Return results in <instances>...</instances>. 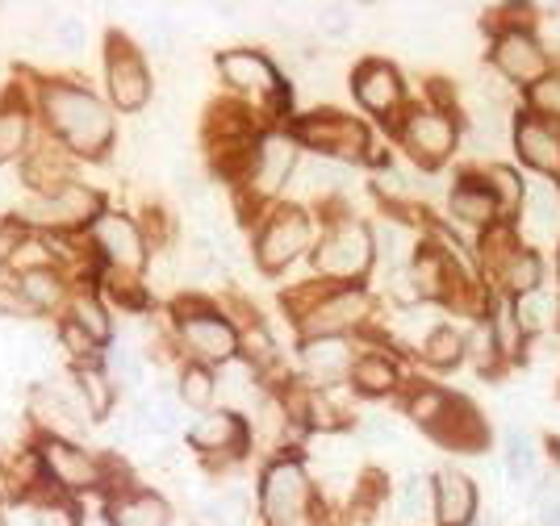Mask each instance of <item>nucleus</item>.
Segmentation results:
<instances>
[{
  "instance_id": "nucleus-33",
  "label": "nucleus",
  "mask_w": 560,
  "mask_h": 526,
  "mask_svg": "<svg viewBox=\"0 0 560 526\" xmlns=\"http://www.w3.org/2000/svg\"><path fill=\"white\" fill-rule=\"evenodd\" d=\"M465 351H468V339L460 330H452V326H431L427 339H422V360L431 367H444V372H452V367L460 364Z\"/></svg>"
},
{
  "instance_id": "nucleus-35",
  "label": "nucleus",
  "mask_w": 560,
  "mask_h": 526,
  "mask_svg": "<svg viewBox=\"0 0 560 526\" xmlns=\"http://www.w3.org/2000/svg\"><path fill=\"white\" fill-rule=\"evenodd\" d=\"M481 176H486V184L493 188L502 218H511L514 209L527 201V184H523V176H518L514 167H506V163H493L490 172H481Z\"/></svg>"
},
{
  "instance_id": "nucleus-8",
  "label": "nucleus",
  "mask_w": 560,
  "mask_h": 526,
  "mask_svg": "<svg viewBox=\"0 0 560 526\" xmlns=\"http://www.w3.org/2000/svg\"><path fill=\"white\" fill-rule=\"evenodd\" d=\"M490 63L506 84L532 89V84H539V80L548 75L552 55H548V46L536 38V30H527V25H506V30L493 34Z\"/></svg>"
},
{
  "instance_id": "nucleus-9",
  "label": "nucleus",
  "mask_w": 560,
  "mask_h": 526,
  "mask_svg": "<svg viewBox=\"0 0 560 526\" xmlns=\"http://www.w3.org/2000/svg\"><path fill=\"white\" fill-rule=\"evenodd\" d=\"M105 213L109 209H105V197L96 188L71 180L59 192H50V197H34L25 206V222H34V226L43 230H84L96 226Z\"/></svg>"
},
{
  "instance_id": "nucleus-5",
  "label": "nucleus",
  "mask_w": 560,
  "mask_h": 526,
  "mask_svg": "<svg viewBox=\"0 0 560 526\" xmlns=\"http://www.w3.org/2000/svg\"><path fill=\"white\" fill-rule=\"evenodd\" d=\"M314 247H318V222L302 206H284L277 213H268L264 226L256 230V264L268 276L293 268Z\"/></svg>"
},
{
  "instance_id": "nucleus-17",
  "label": "nucleus",
  "mask_w": 560,
  "mask_h": 526,
  "mask_svg": "<svg viewBox=\"0 0 560 526\" xmlns=\"http://www.w3.org/2000/svg\"><path fill=\"white\" fill-rule=\"evenodd\" d=\"M298 172V138L293 135H268L256 142L252 151V167H247V188L256 201H272L284 192V184Z\"/></svg>"
},
{
  "instance_id": "nucleus-30",
  "label": "nucleus",
  "mask_w": 560,
  "mask_h": 526,
  "mask_svg": "<svg viewBox=\"0 0 560 526\" xmlns=\"http://www.w3.org/2000/svg\"><path fill=\"white\" fill-rule=\"evenodd\" d=\"M75 397L89 418H105L114 410V385H109V367L101 364H80L75 367Z\"/></svg>"
},
{
  "instance_id": "nucleus-46",
  "label": "nucleus",
  "mask_w": 560,
  "mask_h": 526,
  "mask_svg": "<svg viewBox=\"0 0 560 526\" xmlns=\"http://www.w3.org/2000/svg\"><path fill=\"white\" fill-rule=\"evenodd\" d=\"M50 34H55V43L63 46V50H80V46H84V22H80V17L55 22L50 25Z\"/></svg>"
},
{
  "instance_id": "nucleus-19",
  "label": "nucleus",
  "mask_w": 560,
  "mask_h": 526,
  "mask_svg": "<svg viewBox=\"0 0 560 526\" xmlns=\"http://www.w3.org/2000/svg\"><path fill=\"white\" fill-rule=\"evenodd\" d=\"M188 443L210 459H238L247 456V422L234 410H210L192 422Z\"/></svg>"
},
{
  "instance_id": "nucleus-49",
  "label": "nucleus",
  "mask_w": 560,
  "mask_h": 526,
  "mask_svg": "<svg viewBox=\"0 0 560 526\" xmlns=\"http://www.w3.org/2000/svg\"><path fill=\"white\" fill-rule=\"evenodd\" d=\"M539 526H560V502L544 505V514H539Z\"/></svg>"
},
{
  "instance_id": "nucleus-39",
  "label": "nucleus",
  "mask_w": 560,
  "mask_h": 526,
  "mask_svg": "<svg viewBox=\"0 0 560 526\" xmlns=\"http://www.w3.org/2000/svg\"><path fill=\"white\" fill-rule=\"evenodd\" d=\"M523 206H532V218H536V226L544 230V234H560V188L557 184H539V188H532Z\"/></svg>"
},
{
  "instance_id": "nucleus-20",
  "label": "nucleus",
  "mask_w": 560,
  "mask_h": 526,
  "mask_svg": "<svg viewBox=\"0 0 560 526\" xmlns=\"http://www.w3.org/2000/svg\"><path fill=\"white\" fill-rule=\"evenodd\" d=\"M431 498H435V526H472L477 518V481L460 472V468H444L431 481Z\"/></svg>"
},
{
  "instance_id": "nucleus-12",
  "label": "nucleus",
  "mask_w": 560,
  "mask_h": 526,
  "mask_svg": "<svg viewBox=\"0 0 560 526\" xmlns=\"http://www.w3.org/2000/svg\"><path fill=\"white\" fill-rule=\"evenodd\" d=\"M298 147L318 151L323 160H360L369 151V130L348 114H310L293 126Z\"/></svg>"
},
{
  "instance_id": "nucleus-10",
  "label": "nucleus",
  "mask_w": 560,
  "mask_h": 526,
  "mask_svg": "<svg viewBox=\"0 0 560 526\" xmlns=\"http://www.w3.org/2000/svg\"><path fill=\"white\" fill-rule=\"evenodd\" d=\"M105 84H109V101L121 114H139L151 101V68L142 59V50L121 34H109L105 43Z\"/></svg>"
},
{
  "instance_id": "nucleus-23",
  "label": "nucleus",
  "mask_w": 560,
  "mask_h": 526,
  "mask_svg": "<svg viewBox=\"0 0 560 526\" xmlns=\"http://www.w3.org/2000/svg\"><path fill=\"white\" fill-rule=\"evenodd\" d=\"M105 523L109 526H167L172 523V505L155 489H121L114 502L105 505Z\"/></svg>"
},
{
  "instance_id": "nucleus-6",
  "label": "nucleus",
  "mask_w": 560,
  "mask_h": 526,
  "mask_svg": "<svg viewBox=\"0 0 560 526\" xmlns=\"http://www.w3.org/2000/svg\"><path fill=\"white\" fill-rule=\"evenodd\" d=\"M373 314V297L360 284H330L327 293L305 305L302 322L305 339H351V330H360Z\"/></svg>"
},
{
  "instance_id": "nucleus-26",
  "label": "nucleus",
  "mask_w": 560,
  "mask_h": 526,
  "mask_svg": "<svg viewBox=\"0 0 560 526\" xmlns=\"http://www.w3.org/2000/svg\"><path fill=\"white\" fill-rule=\"evenodd\" d=\"M348 381L360 397H389L401 385V372H397V364L385 351H360L348 372Z\"/></svg>"
},
{
  "instance_id": "nucleus-15",
  "label": "nucleus",
  "mask_w": 560,
  "mask_h": 526,
  "mask_svg": "<svg viewBox=\"0 0 560 526\" xmlns=\"http://www.w3.org/2000/svg\"><path fill=\"white\" fill-rule=\"evenodd\" d=\"M218 75L231 92H243L252 101H280L284 96V80H280L277 63L264 50H252V46L222 50L218 55Z\"/></svg>"
},
{
  "instance_id": "nucleus-44",
  "label": "nucleus",
  "mask_w": 560,
  "mask_h": 526,
  "mask_svg": "<svg viewBox=\"0 0 560 526\" xmlns=\"http://www.w3.org/2000/svg\"><path fill=\"white\" fill-rule=\"evenodd\" d=\"M59 339H63V347L71 351L75 367H80V364H96V355H101V343H96L93 335H84L80 326L63 322V326H59Z\"/></svg>"
},
{
  "instance_id": "nucleus-42",
  "label": "nucleus",
  "mask_w": 560,
  "mask_h": 526,
  "mask_svg": "<svg viewBox=\"0 0 560 526\" xmlns=\"http://www.w3.org/2000/svg\"><path fill=\"white\" fill-rule=\"evenodd\" d=\"M447 410V393L444 389H431V385H422V389L410 393V401H406V413L415 418V422H422L427 431L440 422V413Z\"/></svg>"
},
{
  "instance_id": "nucleus-40",
  "label": "nucleus",
  "mask_w": 560,
  "mask_h": 526,
  "mask_svg": "<svg viewBox=\"0 0 560 526\" xmlns=\"http://www.w3.org/2000/svg\"><path fill=\"white\" fill-rule=\"evenodd\" d=\"M527 105H532V117L560 126V71H548L539 84L527 89Z\"/></svg>"
},
{
  "instance_id": "nucleus-32",
  "label": "nucleus",
  "mask_w": 560,
  "mask_h": 526,
  "mask_svg": "<svg viewBox=\"0 0 560 526\" xmlns=\"http://www.w3.org/2000/svg\"><path fill=\"white\" fill-rule=\"evenodd\" d=\"M68 322H71V326H80L84 335H93L101 347H105L109 330H114V322H109V309H105V301L96 297V293H71Z\"/></svg>"
},
{
  "instance_id": "nucleus-28",
  "label": "nucleus",
  "mask_w": 560,
  "mask_h": 526,
  "mask_svg": "<svg viewBox=\"0 0 560 526\" xmlns=\"http://www.w3.org/2000/svg\"><path fill=\"white\" fill-rule=\"evenodd\" d=\"M486 326H490L493 347H498V360H502V364H518L523 351H527V330H523V322L514 314V301L511 297L493 301Z\"/></svg>"
},
{
  "instance_id": "nucleus-13",
  "label": "nucleus",
  "mask_w": 560,
  "mask_h": 526,
  "mask_svg": "<svg viewBox=\"0 0 560 526\" xmlns=\"http://www.w3.org/2000/svg\"><path fill=\"white\" fill-rule=\"evenodd\" d=\"M351 96L376 121H397V117L406 114V80H401V71L389 59L355 63V71H351Z\"/></svg>"
},
{
  "instance_id": "nucleus-18",
  "label": "nucleus",
  "mask_w": 560,
  "mask_h": 526,
  "mask_svg": "<svg viewBox=\"0 0 560 526\" xmlns=\"http://www.w3.org/2000/svg\"><path fill=\"white\" fill-rule=\"evenodd\" d=\"M514 151L527 167H536L539 176L560 180V126L544 117L518 114L514 117Z\"/></svg>"
},
{
  "instance_id": "nucleus-36",
  "label": "nucleus",
  "mask_w": 560,
  "mask_h": 526,
  "mask_svg": "<svg viewBox=\"0 0 560 526\" xmlns=\"http://www.w3.org/2000/svg\"><path fill=\"white\" fill-rule=\"evenodd\" d=\"M397 518L401 523H422V518H435V498H431V484L422 477H406L397 489Z\"/></svg>"
},
{
  "instance_id": "nucleus-14",
  "label": "nucleus",
  "mask_w": 560,
  "mask_h": 526,
  "mask_svg": "<svg viewBox=\"0 0 560 526\" xmlns=\"http://www.w3.org/2000/svg\"><path fill=\"white\" fill-rule=\"evenodd\" d=\"M486 247H490V264H493V272H498V284L506 289L511 301L544 289V259H539V252L518 247L506 226H493L490 234H486Z\"/></svg>"
},
{
  "instance_id": "nucleus-47",
  "label": "nucleus",
  "mask_w": 560,
  "mask_h": 526,
  "mask_svg": "<svg viewBox=\"0 0 560 526\" xmlns=\"http://www.w3.org/2000/svg\"><path fill=\"white\" fill-rule=\"evenodd\" d=\"M25 247V234L18 222H0V259H18V252Z\"/></svg>"
},
{
  "instance_id": "nucleus-21",
  "label": "nucleus",
  "mask_w": 560,
  "mask_h": 526,
  "mask_svg": "<svg viewBox=\"0 0 560 526\" xmlns=\"http://www.w3.org/2000/svg\"><path fill=\"white\" fill-rule=\"evenodd\" d=\"M447 213H452L456 222L477 226V230H493L502 222L498 197H493V188L486 184L481 172H465L460 180L452 184V192H447Z\"/></svg>"
},
{
  "instance_id": "nucleus-45",
  "label": "nucleus",
  "mask_w": 560,
  "mask_h": 526,
  "mask_svg": "<svg viewBox=\"0 0 560 526\" xmlns=\"http://www.w3.org/2000/svg\"><path fill=\"white\" fill-rule=\"evenodd\" d=\"M0 314H9V318H38V314L30 309V301L22 297L18 284H0Z\"/></svg>"
},
{
  "instance_id": "nucleus-37",
  "label": "nucleus",
  "mask_w": 560,
  "mask_h": 526,
  "mask_svg": "<svg viewBox=\"0 0 560 526\" xmlns=\"http://www.w3.org/2000/svg\"><path fill=\"white\" fill-rule=\"evenodd\" d=\"M536 464H539L536 439L514 426L511 439H506V472H511V481L514 484L532 481V477H536Z\"/></svg>"
},
{
  "instance_id": "nucleus-11",
  "label": "nucleus",
  "mask_w": 560,
  "mask_h": 526,
  "mask_svg": "<svg viewBox=\"0 0 560 526\" xmlns=\"http://www.w3.org/2000/svg\"><path fill=\"white\" fill-rule=\"evenodd\" d=\"M34 459L43 468V477L50 484H59L63 493H89V489H101L105 477H109L105 459H96L93 452L75 447L71 439H43Z\"/></svg>"
},
{
  "instance_id": "nucleus-27",
  "label": "nucleus",
  "mask_w": 560,
  "mask_h": 526,
  "mask_svg": "<svg viewBox=\"0 0 560 526\" xmlns=\"http://www.w3.org/2000/svg\"><path fill=\"white\" fill-rule=\"evenodd\" d=\"M302 364L314 381H339V376H348L351 364H355L351 339H305Z\"/></svg>"
},
{
  "instance_id": "nucleus-24",
  "label": "nucleus",
  "mask_w": 560,
  "mask_h": 526,
  "mask_svg": "<svg viewBox=\"0 0 560 526\" xmlns=\"http://www.w3.org/2000/svg\"><path fill=\"white\" fill-rule=\"evenodd\" d=\"M431 435L440 439V443H447V447H456V452H481L490 431H486V418L472 410L468 401L447 397V410L440 413V422L431 426Z\"/></svg>"
},
{
  "instance_id": "nucleus-25",
  "label": "nucleus",
  "mask_w": 560,
  "mask_h": 526,
  "mask_svg": "<svg viewBox=\"0 0 560 526\" xmlns=\"http://www.w3.org/2000/svg\"><path fill=\"white\" fill-rule=\"evenodd\" d=\"M18 289L22 297L30 301L34 314H55V309H68L71 301V284L63 280V272L50 264V268H30V272H18Z\"/></svg>"
},
{
  "instance_id": "nucleus-1",
  "label": "nucleus",
  "mask_w": 560,
  "mask_h": 526,
  "mask_svg": "<svg viewBox=\"0 0 560 526\" xmlns=\"http://www.w3.org/2000/svg\"><path fill=\"white\" fill-rule=\"evenodd\" d=\"M38 109L47 117V130L59 142L68 155H84V160H96L109 151L114 142V117H109V105L89 92L84 84H68V80H50L38 89Z\"/></svg>"
},
{
  "instance_id": "nucleus-7",
  "label": "nucleus",
  "mask_w": 560,
  "mask_h": 526,
  "mask_svg": "<svg viewBox=\"0 0 560 526\" xmlns=\"http://www.w3.org/2000/svg\"><path fill=\"white\" fill-rule=\"evenodd\" d=\"M401 147L410 151V160H419L422 167H440L456 155V142H460V126L452 109H435V105H410L401 114L397 126Z\"/></svg>"
},
{
  "instance_id": "nucleus-43",
  "label": "nucleus",
  "mask_w": 560,
  "mask_h": 526,
  "mask_svg": "<svg viewBox=\"0 0 560 526\" xmlns=\"http://www.w3.org/2000/svg\"><path fill=\"white\" fill-rule=\"evenodd\" d=\"M514 314H518L523 330H527V339H532V335H539V330L552 322V301L544 297V289H539V293H527V297L514 301Z\"/></svg>"
},
{
  "instance_id": "nucleus-2",
  "label": "nucleus",
  "mask_w": 560,
  "mask_h": 526,
  "mask_svg": "<svg viewBox=\"0 0 560 526\" xmlns=\"http://www.w3.org/2000/svg\"><path fill=\"white\" fill-rule=\"evenodd\" d=\"M259 510L268 526H318L314 484L298 456H277L259 477Z\"/></svg>"
},
{
  "instance_id": "nucleus-22",
  "label": "nucleus",
  "mask_w": 560,
  "mask_h": 526,
  "mask_svg": "<svg viewBox=\"0 0 560 526\" xmlns=\"http://www.w3.org/2000/svg\"><path fill=\"white\" fill-rule=\"evenodd\" d=\"M80 413H84V406H75L68 393L55 389V385H38V389L30 393V418H34V426L43 431V439L80 435V431H84Z\"/></svg>"
},
{
  "instance_id": "nucleus-3",
  "label": "nucleus",
  "mask_w": 560,
  "mask_h": 526,
  "mask_svg": "<svg viewBox=\"0 0 560 526\" xmlns=\"http://www.w3.org/2000/svg\"><path fill=\"white\" fill-rule=\"evenodd\" d=\"M176 339L192 355V364H206L218 372V367L234 364L243 330L206 301H180L176 305Z\"/></svg>"
},
{
  "instance_id": "nucleus-50",
  "label": "nucleus",
  "mask_w": 560,
  "mask_h": 526,
  "mask_svg": "<svg viewBox=\"0 0 560 526\" xmlns=\"http://www.w3.org/2000/svg\"><path fill=\"white\" fill-rule=\"evenodd\" d=\"M548 43H552V50L560 55V22H552V30H548Z\"/></svg>"
},
{
  "instance_id": "nucleus-16",
  "label": "nucleus",
  "mask_w": 560,
  "mask_h": 526,
  "mask_svg": "<svg viewBox=\"0 0 560 526\" xmlns=\"http://www.w3.org/2000/svg\"><path fill=\"white\" fill-rule=\"evenodd\" d=\"M93 247L96 255L121 276L147 272V234L139 230L135 218L126 213H105L93 226Z\"/></svg>"
},
{
  "instance_id": "nucleus-29",
  "label": "nucleus",
  "mask_w": 560,
  "mask_h": 526,
  "mask_svg": "<svg viewBox=\"0 0 560 526\" xmlns=\"http://www.w3.org/2000/svg\"><path fill=\"white\" fill-rule=\"evenodd\" d=\"M22 180L30 184L38 197L59 192L63 184H71L68 155H63V151H55V147H38V151H30V155L22 160Z\"/></svg>"
},
{
  "instance_id": "nucleus-41",
  "label": "nucleus",
  "mask_w": 560,
  "mask_h": 526,
  "mask_svg": "<svg viewBox=\"0 0 560 526\" xmlns=\"http://www.w3.org/2000/svg\"><path fill=\"white\" fill-rule=\"evenodd\" d=\"M34 526H84V514L68 493L63 498H38L34 502Z\"/></svg>"
},
{
  "instance_id": "nucleus-48",
  "label": "nucleus",
  "mask_w": 560,
  "mask_h": 526,
  "mask_svg": "<svg viewBox=\"0 0 560 526\" xmlns=\"http://www.w3.org/2000/svg\"><path fill=\"white\" fill-rule=\"evenodd\" d=\"M318 30H323L327 38H348L351 34L348 9H327V13H323V22H318Z\"/></svg>"
},
{
  "instance_id": "nucleus-4",
  "label": "nucleus",
  "mask_w": 560,
  "mask_h": 526,
  "mask_svg": "<svg viewBox=\"0 0 560 526\" xmlns=\"http://www.w3.org/2000/svg\"><path fill=\"white\" fill-rule=\"evenodd\" d=\"M376 259L373 226L360 218H335L327 238L314 247V272L335 284H360Z\"/></svg>"
},
{
  "instance_id": "nucleus-34",
  "label": "nucleus",
  "mask_w": 560,
  "mask_h": 526,
  "mask_svg": "<svg viewBox=\"0 0 560 526\" xmlns=\"http://www.w3.org/2000/svg\"><path fill=\"white\" fill-rule=\"evenodd\" d=\"M176 393H180V401H185L188 410L206 413L213 406V397H218V372L206 364H188L185 372H180Z\"/></svg>"
},
{
  "instance_id": "nucleus-38",
  "label": "nucleus",
  "mask_w": 560,
  "mask_h": 526,
  "mask_svg": "<svg viewBox=\"0 0 560 526\" xmlns=\"http://www.w3.org/2000/svg\"><path fill=\"white\" fill-rule=\"evenodd\" d=\"M185 276L188 280H213L222 276V255H218V243L213 238H192L185 252Z\"/></svg>"
},
{
  "instance_id": "nucleus-31",
  "label": "nucleus",
  "mask_w": 560,
  "mask_h": 526,
  "mask_svg": "<svg viewBox=\"0 0 560 526\" xmlns=\"http://www.w3.org/2000/svg\"><path fill=\"white\" fill-rule=\"evenodd\" d=\"M30 135H34V126H30V109L25 105H0V163L9 160H25L30 155Z\"/></svg>"
},
{
  "instance_id": "nucleus-51",
  "label": "nucleus",
  "mask_w": 560,
  "mask_h": 526,
  "mask_svg": "<svg viewBox=\"0 0 560 526\" xmlns=\"http://www.w3.org/2000/svg\"><path fill=\"white\" fill-rule=\"evenodd\" d=\"M0 526H4V505H0Z\"/></svg>"
}]
</instances>
